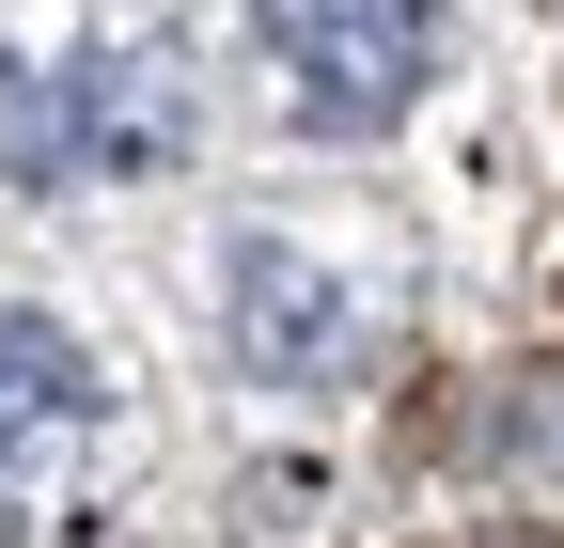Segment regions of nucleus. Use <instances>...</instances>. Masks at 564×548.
Instances as JSON below:
<instances>
[{
    "label": "nucleus",
    "mask_w": 564,
    "mask_h": 548,
    "mask_svg": "<svg viewBox=\"0 0 564 548\" xmlns=\"http://www.w3.org/2000/svg\"><path fill=\"white\" fill-rule=\"evenodd\" d=\"M188 63L173 47H0V173L17 188H95L188 157Z\"/></svg>",
    "instance_id": "f257e3e1"
},
{
    "label": "nucleus",
    "mask_w": 564,
    "mask_h": 548,
    "mask_svg": "<svg viewBox=\"0 0 564 548\" xmlns=\"http://www.w3.org/2000/svg\"><path fill=\"white\" fill-rule=\"evenodd\" d=\"M440 17H455V0H251V32L282 63V95H299V125H329V142L392 125L423 79H440Z\"/></svg>",
    "instance_id": "f03ea898"
},
{
    "label": "nucleus",
    "mask_w": 564,
    "mask_h": 548,
    "mask_svg": "<svg viewBox=\"0 0 564 548\" xmlns=\"http://www.w3.org/2000/svg\"><path fill=\"white\" fill-rule=\"evenodd\" d=\"M95 470V361L63 314H0V533L79 502Z\"/></svg>",
    "instance_id": "7ed1b4c3"
},
{
    "label": "nucleus",
    "mask_w": 564,
    "mask_h": 548,
    "mask_svg": "<svg viewBox=\"0 0 564 548\" xmlns=\"http://www.w3.org/2000/svg\"><path fill=\"white\" fill-rule=\"evenodd\" d=\"M345 346H361V283L299 235H251L236 251V361L267 392H314V376H345Z\"/></svg>",
    "instance_id": "20e7f679"
}]
</instances>
